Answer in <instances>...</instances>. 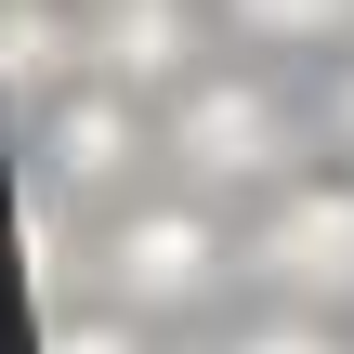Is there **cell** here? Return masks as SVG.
<instances>
[{
	"mask_svg": "<svg viewBox=\"0 0 354 354\" xmlns=\"http://www.w3.org/2000/svg\"><path fill=\"white\" fill-rule=\"evenodd\" d=\"M236 263H250V250L223 236L210 197H145V210H118V223L92 236V276H105L118 315H210V289H223Z\"/></svg>",
	"mask_w": 354,
	"mask_h": 354,
	"instance_id": "6da1fadb",
	"label": "cell"
},
{
	"mask_svg": "<svg viewBox=\"0 0 354 354\" xmlns=\"http://www.w3.org/2000/svg\"><path fill=\"white\" fill-rule=\"evenodd\" d=\"M92 79L184 92L197 79V0H92Z\"/></svg>",
	"mask_w": 354,
	"mask_h": 354,
	"instance_id": "5b68a950",
	"label": "cell"
},
{
	"mask_svg": "<svg viewBox=\"0 0 354 354\" xmlns=\"http://www.w3.org/2000/svg\"><path fill=\"white\" fill-rule=\"evenodd\" d=\"M328 145H342V158H354V66H342V79H328Z\"/></svg>",
	"mask_w": 354,
	"mask_h": 354,
	"instance_id": "8fae6325",
	"label": "cell"
},
{
	"mask_svg": "<svg viewBox=\"0 0 354 354\" xmlns=\"http://www.w3.org/2000/svg\"><path fill=\"white\" fill-rule=\"evenodd\" d=\"M250 276L289 302V315H342L354 302V184H276L263 223H250Z\"/></svg>",
	"mask_w": 354,
	"mask_h": 354,
	"instance_id": "3957f363",
	"label": "cell"
},
{
	"mask_svg": "<svg viewBox=\"0 0 354 354\" xmlns=\"http://www.w3.org/2000/svg\"><path fill=\"white\" fill-rule=\"evenodd\" d=\"M66 79H92V13H66V0H0V92L53 105Z\"/></svg>",
	"mask_w": 354,
	"mask_h": 354,
	"instance_id": "8992f818",
	"label": "cell"
},
{
	"mask_svg": "<svg viewBox=\"0 0 354 354\" xmlns=\"http://www.w3.org/2000/svg\"><path fill=\"white\" fill-rule=\"evenodd\" d=\"M158 158H171L197 197H236V184L276 197L289 158H302V118H289L263 79H210V66H197V79L171 92V118H158Z\"/></svg>",
	"mask_w": 354,
	"mask_h": 354,
	"instance_id": "7a4b0ae2",
	"label": "cell"
},
{
	"mask_svg": "<svg viewBox=\"0 0 354 354\" xmlns=\"http://www.w3.org/2000/svg\"><path fill=\"white\" fill-rule=\"evenodd\" d=\"M26 289L66 302V197H53V184H26Z\"/></svg>",
	"mask_w": 354,
	"mask_h": 354,
	"instance_id": "ba28073f",
	"label": "cell"
},
{
	"mask_svg": "<svg viewBox=\"0 0 354 354\" xmlns=\"http://www.w3.org/2000/svg\"><path fill=\"white\" fill-rule=\"evenodd\" d=\"M39 354H145V315H118V302H105V315H53Z\"/></svg>",
	"mask_w": 354,
	"mask_h": 354,
	"instance_id": "9c48e42d",
	"label": "cell"
},
{
	"mask_svg": "<svg viewBox=\"0 0 354 354\" xmlns=\"http://www.w3.org/2000/svg\"><path fill=\"white\" fill-rule=\"evenodd\" d=\"M236 39H276V53H342L354 39V0H223Z\"/></svg>",
	"mask_w": 354,
	"mask_h": 354,
	"instance_id": "52a82bcc",
	"label": "cell"
},
{
	"mask_svg": "<svg viewBox=\"0 0 354 354\" xmlns=\"http://www.w3.org/2000/svg\"><path fill=\"white\" fill-rule=\"evenodd\" d=\"M223 354H342V342H328V315H263V328H236Z\"/></svg>",
	"mask_w": 354,
	"mask_h": 354,
	"instance_id": "30bf717a",
	"label": "cell"
},
{
	"mask_svg": "<svg viewBox=\"0 0 354 354\" xmlns=\"http://www.w3.org/2000/svg\"><path fill=\"white\" fill-rule=\"evenodd\" d=\"M145 158H158V118H145L118 79H66V92L39 105V184H53V197H92V210H105Z\"/></svg>",
	"mask_w": 354,
	"mask_h": 354,
	"instance_id": "277c9868",
	"label": "cell"
}]
</instances>
